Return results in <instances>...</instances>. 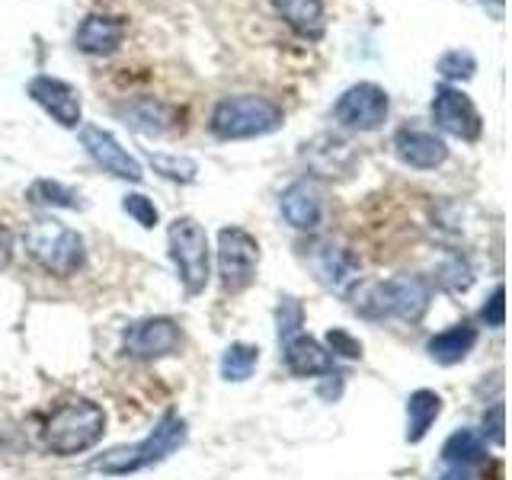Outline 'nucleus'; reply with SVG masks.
Here are the masks:
<instances>
[{
    "instance_id": "obj_1",
    "label": "nucleus",
    "mask_w": 512,
    "mask_h": 480,
    "mask_svg": "<svg viewBox=\"0 0 512 480\" xmlns=\"http://www.w3.org/2000/svg\"><path fill=\"white\" fill-rule=\"evenodd\" d=\"M186 442V420L180 413L167 410L157 420V426L135 445H116L103 452L100 458H93L90 471L106 474V477H125V474H138L144 468H154L164 458H170L176 448Z\"/></svg>"
},
{
    "instance_id": "obj_4",
    "label": "nucleus",
    "mask_w": 512,
    "mask_h": 480,
    "mask_svg": "<svg viewBox=\"0 0 512 480\" xmlns=\"http://www.w3.org/2000/svg\"><path fill=\"white\" fill-rule=\"evenodd\" d=\"M23 247L32 260L48 272V276H58V279L74 276V272L87 260L84 237H80L74 228H68V224L55 221V218L29 224L26 234H23Z\"/></svg>"
},
{
    "instance_id": "obj_7",
    "label": "nucleus",
    "mask_w": 512,
    "mask_h": 480,
    "mask_svg": "<svg viewBox=\"0 0 512 480\" xmlns=\"http://www.w3.org/2000/svg\"><path fill=\"white\" fill-rule=\"evenodd\" d=\"M260 269V240L244 228H221L218 231V276L224 292L240 295L256 282Z\"/></svg>"
},
{
    "instance_id": "obj_10",
    "label": "nucleus",
    "mask_w": 512,
    "mask_h": 480,
    "mask_svg": "<svg viewBox=\"0 0 512 480\" xmlns=\"http://www.w3.org/2000/svg\"><path fill=\"white\" fill-rule=\"evenodd\" d=\"M180 346H183V330H180V324H176L173 317H144V320H135V324L128 327L125 336H122L125 356L144 359V362L173 356V352H180Z\"/></svg>"
},
{
    "instance_id": "obj_11",
    "label": "nucleus",
    "mask_w": 512,
    "mask_h": 480,
    "mask_svg": "<svg viewBox=\"0 0 512 480\" xmlns=\"http://www.w3.org/2000/svg\"><path fill=\"white\" fill-rule=\"evenodd\" d=\"M432 122H436L439 132L461 138V141H477L480 132H484V119H480L477 106L471 103L468 93H461L458 87H436V96H432Z\"/></svg>"
},
{
    "instance_id": "obj_17",
    "label": "nucleus",
    "mask_w": 512,
    "mask_h": 480,
    "mask_svg": "<svg viewBox=\"0 0 512 480\" xmlns=\"http://www.w3.org/2000/svg\"><path fill=\"white\" fill-rule=\"evenodd\" d=\"M282 359H285V368L295 378H314V375L333 372V356L327 352V346H320L308 333H298V336H292V340H285Z\"/></svg>"
},
{
    "instance_id": "obj_20",
    "label": "nucleus",
    "mask_w": 512,
    "mask_h": 480,
    "mask_svg": "<svg viewBox=\"0 0 512 480\" xmlns=\"http://www.w3.org/2000/svg\"><path fill=\"white\" fill-rule=\"evenodd\" d=\"M474 346H477V327L471 324V320H461V324L432 336V340L426 343V352L439 365H458V362L468 359V352Z\"/></svg>"
},
{
    "instance_id": "obj_5",
    "label": "nucleus",
    "mask_w": 512,
    "mask_h": 480,
    "mask_svg": "<svg viewBox=\"0 0 512 480\" xmlns=\"http://www.w3.org/2000/svg\"><path fill=\"white\" fill-rule=\"evenodd\" d=\"M429 301H432L429 279L394 276L388 282H378V285L368 288L356 308L372 320L391 317V320H407V324H416V320L429 311Z\"/></svg>"
},
{
    "instance_id": "obj_2",
    "label": "nucleus",
    "mask_w": 512,
    "mask_h": 480,
    "mask_svg": "<svg viewBox=\"0 0 512 480\" xmlns=\"http://www.w3.org/2000/svg\"><path fill=\"white\" fill-rule=\"evenodd\" d=\"M285 122V109L263 93H237L215 103L208 116V132L218 141H247L279 132Z\"/></svg>"
},
{
    "instance_id": "obj_25",
    "label": "nucleus",
    "mask_w": 512,
    "mask_h": 480,
    "mask_svg": "<svg viewBox=\"0 0 512 480\" xmlns=\"http://www.w3.org/2000/svg\"><path fill=\"white\" fill-rule=\"evenodd\" d=\"M26 199L32 205H45V208H80L77 192L58 180H36L26 189Z\"/></svg>"
},
{
    "instance_id": "obj_6",
    "label": "nucleus",
    "mask_w": 512,
    "mask_h": 480,
    "mask_svg": "<svg viewBox=\"0 0 512 480\" xmlns=\"http://www.w3.org/2000/svg\"><path fill=\"white\" fill-rule=\"evenodd\" d=\"M167 247L186 295L205 292L208 276H212V250H208V234L202 224L189 215L173 218L167 228Z\"/></svg>"
},
{
    "instance_id": "obj_18",
    "label": "nucleus",
    "mask_w": 512,
    "mask_h": 480,
    "mask_svg": "<svg viewBox=\"0 0 512 480\" xmlns=\"http://www.w3.org/2000/svg\"><path fill=\"white\" fill-rule=\"evenodd\" d=\"M304 160H308L317 176H346L352 164H356V151L343 138L320 135L311 144H304Z\"/></svg>"
},
{
    "instance_id": "obj_27",
    "label": "nucleus",
    "mask_w": 512,
    "mask_h": 480,
    "mask_svg": "<svg viewBox=\"0 0 512 480\" xmlns=\"http://www.w3.org/2000/svg\"><path fill=\"white\" fill-rule=\"evenodd\" d=\"M436 71L445 77V80H468L474 77L477 71V61L471 52H464V48H452V52H445L439 61H436Z\"/></svg>"
},
{
    "instance_id": "obj_32",
    "label": "nucleus",
    "mask_w": 512,
    "mask_h": 480,
    "mask_svg": "<svg viewBox=\"0 0 512 480\" xmlns=\"http://www.w3.org/2000/svg\"><path fill=\"white\" fill-rule=\"evenodd\" d=\"M13 260V234L0 224V269H7Z\"/></svg>"
},
{
    "instance_id": "obj_26",
    "label": "nucleus",
    "mask_w": 512,
    "mask_h": 480,
    "mask_svg": "<svg viewBox=\"0 0 512 480\" xmlns=\"http://www.w3.org/2000/svg\"><path fill=\"white\" fill-rule=\"evenodd\" d=\"M151 164L160 176H167V180H173V183H192L199 176V164L192 157H183V154L151 151Z\"/></svg>"
},
{
    "instance_id": "obj_21",
    "label": "nucleus",
    "mask_w": 512,
    "mask_h": 480,
    "mask_svg": "<svg viewBox=\"0 0 512 480\" xmlns=\"http://www.w3.org/2000/svg\"><path fill=\"white\" fill-rule=\"evenodd\" d=\"M122 116L141 135H164L173 128V109L160 100H151V96H141V100L122 106Z\"/></svg>"
},
{
    "instance_id": "obj_23",
    "label": "nucleus",
    "mask_w": 512,
    "mask_h": 480,
    "mask_svg": "<svg viewBox=\"0 0 512 480\" xmlns=\"http://www.w3.org/2000/svg\"><path fill=\"white\" fill-rule=\"evenodd\" d=\"M484 455H487V439L477 429H458L442 445V461L452 464V468H468V464L480 461Z\"/></svg>"
},
{
    "instance_id": "obj_9",
    "label": "nucleus",
    "mask_w": 512,
    "mask_h": 480,
    "mask_svg": "<svg viewBox=\"0 0 512 480\" xmlns=\"http://www.w3.org/2000/svg\"><path fill=\"white\" fill-rule=\"evenodd\" d=\"M391 112V96L384 87L362 80L340 93V100L333 103V119L349 132H378Z\"/></svg>"
},
{
    "instance_id": "obj_8",
    "label": "nucleus",
    "mask_w": 512,
    "mask_h": 480,
    "mask_svg": "<svg viewBox=\"0 0 512 480\" xmlns=\"http://www.w3.org/2000/svg\"><path fill=\"white\" fill-rule=\"evenodd\" d=\"M301 260L314 272V279L327 288L343 292L349 282L359 276V256L352 247H346L336 237H311L308 244H301Z\"/></svg>"
},
{
    "instance_id": "obj_22",
    "label": "nucleus",
    "mask_w": 512,
    "mask_h": 480,
    "mask_svg": "<svg viewBox=\"0 0 512 480\" xmlns=\"http://www.w3.org/2000/svg\"><path fill=\"white\" fill-rule=\"evenodd\" d=\"M442 413V397L429 388H420L407 397V442H423L432 423L439 420Z\"/></svg>"
},
{
    "instance_id": "obj_30",
    "label": "nucleus",
    "mask_w": 512,
    "mask_h": 480,
    "mask_svg": "<svg viewBox=\"0 0 512 480\" xmlns=\"http://www.w3.org/2000/svg\"><path fill=\"white\" fill-rule=\"evenodd\" d=\"M327 352H336V356H343V359H362V343L349 330L333 327L327 333Z\"/></svg>"
},
{
    "instance_id": "obj_13",
    "label": "nucleus",
    "mask_w": 512,
    "mask_h": 480,
    "mask_svg": "<svg viewBox=\"0 0 512 480\" xmlns=\"http://www.w3.org/2000/svg\"><path fill=\"white\" fill-rule=\"evenodd\" d=\"M26 93L32 96V103H39L48 116H52L61 128H77L80 125V93L71 87L68 80L52 77V74H39L29 80Z\"/></svg>"
},
{
    "instance_id": "obj_29",
    "label": "nucleus",
    "mask_w": 512,
    "mask_h": 480,
    "mask_svg": "<svg viewBox=\"0 0 512 480\" xmlns=\"http://www.w3.org/2000/svg\"><path fill=\"white\" fill-rule=\"evenodd\" d=\"M122 208H125V215H132L141 224V228H154V224L160 221V212H157L154 199L141 196V192H132V196H125L122 199Z\"/></svg>"
},
{
    "instance_id": "obj_14",
    "label": "nucleus",
    "mask_w": 512,
    "mask_h": 480,
    "mask_svg": "<svg viewBox=\"0 0 512 480\" xmlns=\"http://www.w3.org/2000/svg\"><path fill=\"white\" fill-rule=\"evenodd\" d=\"M125 32H128L125 16L93 10L80 20V26L74 32V45H77V52L103 58V55L119 52V45L125 42Z\"/></svg>"
},
{
    "instance_id": "obj_33",
    "label": "nucleus",
    "mask_w": 512,
    "mask_h": 480,
    "mask_svg": "<svg viewBox=\"0 0 512 480\" xmlns=\"http://www.w3.org/2000/svg\"><path fill=\"white\" fill-rule=\"evenodd\" d=\"M439 480H471V474H468V468H452V464H448V471Z\"/></svg>"
},
{
    "instance_id": "obj_16",
    "label": "nucleus",
    "mask_w": 512,
    "mask_h": 480,
    "mask_svg": "<svg viewBox=\"0 0 512 480\" xmlns=\"http://www.w3.org/2000/svg\"><path fill=\"white\" fill-rule=\"evenodd\" d=\"M394 151L407 167L416 170H436L448 160V144L436 132H426V128H413V125L397 128Z\"/></svg>"
},
{
    "instance_id": "obj_19",
    "label": "nucleus",
    "mask_w": 512,
    "mask_h": 480,
    "mask_svg": "<svg viewBox=\"0 0 512 480\" xmlns=\"http://www.w3.org/2000/svg\"><path fill=\"white\" fill-rule=\"evenodd\" d=\"M269 4L301 39L324 36V0H269Z\"/></svg>"
},
{
    "instance_id": "obj_15",
    "label": "nucleus",
    "mask_w": 512,
    "mask_h": 480,
    "mask_svg": "<svg viewBox=\"0 0 512 480\" xmlns=\"http://www.w3.org/2000/svg\"><path fill=\"white\" fill-rule=\"evenodd\" d=\"M279 208L295 231H317L324 221V192L314 180H295L282 189Z\"/></svg>"
},
{
    "instance_id": "obj_28",
    "label": "nucleus",
    "mask_w": 512,
    "mask_h": 480,
    "mask_svg": "<svg viewBox=\"0 0 512 480\" xmlns=\"http://www.w3.org/2000/svg\"><path fill=\"white\" fill-rule=\"evenodd\" d=\"M276 324H279V340H292V336L301 333V324H304V308L301 301L295 298H282L279 311H276Z\"/></svg>"
},
{
    "instance_id": "obj_12",
    "label": "nucleus",
    "mask_w": 512,
    "mask_h": 480,
    "mask_svg": "<svg viewBox=\"0 0 512 480\" xmlns=\"http://www.w3.org/2000/svg\"><path fill=\"white\" fill-rule=\"evenodd\" d=\"M80 144H84V151L93 157V164L103 167L106 173L119 176V180H128V183L144 180V170L138 164V157L128 154L116 141V135L106 132L103 125H80Z\"/></svg>"
},
{
    "instance_id": "obj_3",
    "label": "nucleus",
    "mask_w": 512,
    "mask_h": 480,
    "mask_svg": "<svg viewBox=\"0 0 512 480\" xmlns=\"http://www.w3.org/2000/svg\"><path fill=\"white\" fill-rule=\"evenodd\" d=\"M106 432V413L90 397H71L61 407L52 410L42 432V442L58 458L84 455L103 439Z\"/></svg>"
},
{
    "instance_id": "obj_31",
    "label": "nucleus",
    "mask_w": 512,
    "mask_h": 480,
    "mask_svg": "<svg viewBox=\"0 0 512 480\" xmlns=\"http://www.w3.org/2000/svg\"><path fill=\"white\" fill-rule=\"evenodd\" d=\"M480 320H484L487 327H503L506 324V288L496 285L490 301L484 304V311H480Z\"/></svg>"
},
{
    "instance_id": "obj_24",
    "label": "nucleus",
    "mask_w": 512,
    "mask_h": 480,
    "mask_svg": "<svg viewBox=\"0 0 512 480\" xmlns=\"http://www.w3.org/2000/svg\"><path fill=\"white\" fill-rule=\"evenodd\" d=\"M256 365H260V349L253 343H231L221 356V378L224 381H247Z\"/></svg>"
}]
</instances>
